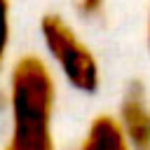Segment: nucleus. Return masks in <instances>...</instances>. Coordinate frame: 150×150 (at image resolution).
<instances>
[{
  "instance_id": "20e7f679",
  "label": "nucleus",
  "mask_w": 150,
  "mask_h": 150,
  "mask_svg": "<svg viewBox=\"0 0 150 150\" xmlns=\"http://www.w3.org/2000/svg\"><path fill=\"white\" fill-rule=\"evenodd\" d=\"M9 42H12V2L0 0V70L5 68Z\"/></svg>"
},
{
  "instance_id": "39448f33",
  "label": "nucleus",
  "mask_w": 150,
  "mask_h": 150,
  "mask_svg": "<svg viewBox=\"0 0 150 150\" xmlns=\"http://www.w3.org/2000/svg\"><path fill=\"white\" fill-rule=\"evenodd\" d=\"M73 5H75V9H77L80 16L94 19V16H98V14L103 12L105 0H73Z\"/></svg>"
},
{
  "instance_id": "f03ea898",
  "label": "nucleus",
  "mask_w": 150,
  "mask_h": 150,
  "mask_svg": "<svg viewBox=\"0 0 150 150\" xmlns=\"http://www.w3.org/2000/svg\"><path fill=\"white\" fill-rule=\"evenodd\" d=\"M40 38L42 45L61 73V77L77 91L91 94L98 89L101 68L94 52L87 42L75 33V28L59 14H45L40 19Z\"/></svg>"
},
{
  "instance_id": "7ed1b4c3",
  "label": "nucleus",
  "mask_w": 150,
  "mask_h": 150,
  "mask_svg": "<svg viewBox=\"0 0 150 150\" xmlns=\"http://www.w3.org/2000/svg\"><path fill=\"white\" fill-rule=\"evenodd\" d=\"M77 150H131V145L115 115H96L89 122Z\"/></svg>"
},
{
  "instance_id": "f257e3e1",
  "label": "nucleus",
  "mask_w": 150,
  "mask_h": 150,
  "mask_svg": "<svg viewBox=\"0 0 150 150\" xmlns=\"http://www.w3.org/2000/svg\"><path fill=\"white\" fill-rule=\"evenodd\" d=\"M9 150H54L56 80L45 59L23 54L9 70Z\"/></svg>"
},
{
  "instance_id": "423d86ee",
  "label": "nucleus",
  "mask_w": 150,
  "mask_h": 150,
  "mask_svg": "<svg viewBox=\"0 0 150 150\" xmlns=\"http://www.w3.org/2000/svg\"><path fill=\"white\" fill-rule=\"evenodd\" d=\"M148 47H150V9H148Z\"/></svg>"
},
{
  "instance_id": "0eeeda50",
  "label": "nucleus",
  "mask_w": 150,
  "mask_h": 150,
  "mask_svg": "<svg viewBox=\"0 0 150 150\" xmlns=\"http://www.w3.org/2000/svg\"><path fill=\"white\" fill-rule=\"evenodd\" d=\"M2 150H9V148H7V145H5V148H2Z\"/></svg>"
}]
</instances>
